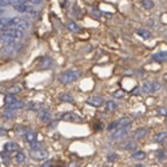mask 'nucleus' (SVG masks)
<instances>
[{
	"mask_svg": "<svg viewBox=\"0 0 167 167\" xmlns=\"http://www.w3.org/2000/svg\"><path fill=\"white\" fill-rule=\"evenodd\" d=\"M79 76H80V72L78 70H68L60 75V82L63 84H70L72 82H75Z\"/></svg>",
	"mask_w": 167,
	"mask_h": 167,
	"instance_id": "obj_1",
	"label": "nucleus"
},
{
	"mask_svg": "<svg viewBox=\"0 0 167 167\" xmlns=\"http://www.w3.org/2000/svg\"><path fill=\"white\" fill-rule=\"evenodd\" d=\"M48 157V152L46 151V150L43 148H36V150H31V158L35 161H43L46 159V158Z\"/></svg>",
	"mask_w": 167,
	"mask_h": 167,
	"instance_id": "obj_2",
	"label": "nucleus"
},
{
	"mask_svg": "<svg viewBox=\"0 0 167 167\" xmlns=\"http://www.w3.org/2000/svg\"><path fill=\"white\" fill-rule=\"evenodd\" d=\"M60 119L64 120V122H74V123H79V122H82V118H80L79 115H76L75 112L62 114V115H60Z\"/></svg>",
	"mask_w": 167,
	"mask_h": 167,
	"instance_id": "obj_3",
	"label": "nucleus"
},
{
	"mask_svg": "<svg viewBox=\"0 0 167 167\" xmlns=\"http://www.w3.org/2000/svg\"><path fill=\"white\" fill-rule=\"evenodd\" d=\"M128 128L130 127H116L115 131H114V134H112V139H115V140L123 139L124 136H127Z\"/></svg>",
	"mask_w": 167,
	"mask_h": 167,
	"instance_id": "obj_4",
	"label": "nucleus"
},
{
	"mask_svg": "<svg viewBox=\"0 0 167 167\" xmlns=\"http://www.w3.org/2000/svg\"><path fill=\"white\" fill-rule=\"evenodd\" d=\"M4 34L10 35L11 38H14V39H22L23 38V30H19V28H16V27L4 30Z\"/></svg>",
	"mask_w": 167,
	"mask_h": 167,
	"instance_id": "obj_5",
	"label": "nucleus"
},
{
	"mask_svg": "<svg viewBox=\"0 0 167 167\" xmlns=\"http://www.w3.org/2000/svg\"><path fill=\"white\" fill-rule=\"evenodd\" d=\"M161 86L158 83H151V82H144L143 86H142V91L144 94H150V92H154V91H158Z\"/></svg>",
	"mask_w": 167,
	"mask_h": 167,
	"instance_id": "obj_6",
	"label": "nucleus"
},
{
	"mask_svg": "<svg viewBox=\"0 0 167 167\" xmlns=\"http://www.w3.org/2000/svg\"><path fill=\"white\" fill-rule=\"evenodd\" d=\"M86 102H87V104L94 106V107H100V106L104 104V99L102 96H90Z\"/></svg>",
	"mask_w": 167,
	"mask_h": 167,
	"instance_id": "obj_7",
	"label": "nucleus"
},
{
	"mask_svg": "<svg viewBox=\"0 0 167 167\" xmlns=\"http://www.w3.org/2000/svg\"><path fill=\"white\" fill-rule=\"evenodd\" d=\"M51 66H52V60L48 56H44V58L39 60V68H42V70H48Z\"/></svg>",
	"mask_w": 167,
	"mask_h": 167,
	"instance_id": "obj_8",
	"label": "nucleus"
},
{
	"mask_svg": "<svg viewBox=\"0 0 167 167\" xmlns=\"http://www.w3.org/2000/svg\"><path fill=\"white\" fill-rule=\"evenodd\" d=\"M152 59L155 60V62H167V51H162V52H157V54L152 55Z\"/></svg>",
	"mask_w": 167,
	"mask_h": 167,
	"instance_id": "obj_9",
	"label": "nucleus"
},
{
	"mask_svg": "<svg viewBox=\"0 0 167 167\" xmlns=\"http://www.w3.org/2000/svg\"><path fill=\"white\" fill-rule=\"evenodd\" d=\"M39 119L42 122H50L51 120V112L48 110H39Z\"/></svg>",
	"mask_w": 167,
	"mask_h": 167,
	"instance_id": "obj_10",
	"label": "nucleus"
},
{
	"mask_svg": "<svg viewBox=\"0 0 167 167\" xmlns=\"http://www.w3.org/2000/svg\"><path fill=\"white\" fill-rule=\"evenodd\" d=\"M4 150H6L7 152H16L19 150V146H18V143H15V142H8V143L4 144Z\"/></svg>",
	"mask_w": 167,
	"mask_h": 167,
	"instance_id": "obj_11",
	"label": "nucleus"
},
{
	"mask_svg": "<svg viewBox=\"0 0 167 167\" xmlns=\"http://www.w3.org/2000/svg\"><path fill=\"white\" fill-rule=\"evenodd\" d=\"M148 134V128H138L135 132H134V138L138 140V139H143V138Z\"/></svg>",
	"mask_w": 167,
	"mask_h": 167,
	"instance_id": "obj_12",
	"label": "nucleus"
},
{
	"mask_svg": "<svg viewBox=\"0 0 167 167\" xmlns=\"http://www.w3.org/2000/svg\"><path fill=\"white\" fill-rule=\"evenodd\" d=\"M132 123V119L131 118H127V116H124V118H122V119L118 120V127H130Z\"/></svg>",
	"mask_w": 167,
	"mask_h": 167,
	"instance_id": "obj_13",
	"label": "nucleus"
},
{
	"mask_svg": "<svg viewBox=\"0 0 167 167\" xmlns=\"http://www.w3.org/2000/svg\"><path fill=\"white\" fill-rule=\"evenodd\" d=\"M166 139H167V131H161L154 136V142H155V143H162V142H165Z\"/></svg>",
	"mask_w": 167,
	"mask_h": 167,
	"instance_id": "obj_14",
	"label": "nucleus"
},
{
	"mask_svg": "<svg viewBox=\"0 0 167 167\" xmlns=\"http://www.w3.org/2000/svg\"><path fill=\"white\" fill-rule=\"evenodd\" d=\"M24 107V103L22 100H16L15 103H11V104H8L7 106V108L8 110H12V111H16V110H22Z\"/></svg>",
	"mask_w": 167,
	"mask_h": 167,
	"instance_id": "obj_15",
	"label": "nucleus"
},
{
	"mask_svg": "<svg viewBox=\"0 0 167 167\" xmlns=\"http://www.w3.org/2000/svg\"><path fill=\"white\" fill-rule=\"evenodd\" d=\"M15 162L18 165H22V163H24L26 162V154H24L23 151H16V154H15Z\"/></svg>",
	"mask_w": 167,
	"mask_h": 167,
	"instance_id": "obj_16",
	"label": "nucleus"
},
{
	"mask_svg": "<svg viewBox=\"0 0 167 167\" xmlns=\"http://www.w3.org/2000/svg\"><path fill=\"white\" fill-rule=\"evenodd\" d=\"M116 108H118V104H116L115 100H110L106 103V111L107 112H114Z\"/></svg>",
	"mask_w": 167,
	"mask_h": 167,
	"instance_id": "obj_17",
	"label": "nucleus"
},
{
	"mask_svg": "<svg viewBox=\"0 0 167 167\" xmlns=\"http://www.w3.org/2000/svg\"><path fill=\"white\" fill-rule=\"evenodd\" d=\"M136 34L139 35V36H142L143 39H150V38L152 36L151 32H150L148 30H146V28H139V30L136 31Z\"/></svg>",
	"mask_w": 167,
	"mask_h": 167,
	"instance_id": "obj_18",
	"label": "nucleus"
},
{
	"mask_svg": "<svg viewBox=\"0 0 167 167\" xmlns=\"http://www.w3.org/2000/svg\"><path fill=\"white\" fill-rule=\"evenodd\" d=\"M36 136H38V134H36L35 131H28V132H26V135H24V138H26V140L28 142V143L35 142L36 140Z\"/></svg>",
	"mask_w": 167,
	"mask_h": 167,
	"instance_id": "obj_19",
	"label": "nucleus"
},
{
	"mask_svg": "<svg viewBox=\"0 0 167 167\" xmlns=\"http://www.w3.org/2000/svg\"><path fill=\"white\" fill-rule=\"evenodd\" d=\"M59 100L63 102V103H74V98H72L70 94H62L59 96Z\"/></svg>",
	"mask_w": 167,
	"mask_h": 167,
	"instance_id": "obj_20",
	"label": "nucleus"
},
{
	"mask_svg": "<svg viewBox=\"0 0 167 167\" xmlns=\"http://www.w3.org/2000/svg\"><path fill=\"white\" fill-rule=\"evenodd\" d=\"M16 100H19L18 98H16V95H14V94H8V95L4 98V102H6V106L11 104V103H15Z\"/></svg>",
	"mask_w": 167,
	"mask_h": 167,
	"instance_id": "obj_21",
	"label": "nucleus"
},
{
	"mask_svg": "<svg viewBox=\"0 0 167 167\" xmlns=\"http://www.w3.org/2000/svg\"><path fill=\"white\" fill-rule=\"evenodd\" d=\"M22 88H23L22 84H15V86H12V87L8 88V94H14V95H16L18 92L22 91Z\"/></svg>",
	"mask_w": 167,
	"mask_h": 167,
	"instance_id": "obj_22",
	"label": "nucleus"
},
{
	"mask_svg": "<svg viewBox=\"0 0 167 167\" xmlns=\"http://www.w3.org/2000/svg\"><path fill=\"white\" fill-rule=\"evenodd\" d=\"M67 28H68V30H70L71 32H79V31H80V27H79L75 22H68V23H67Z\"/></svg>",
	"mask_w": 167,
	"mask_h": 167,
	"instance_id": "obj_23",
	"label": "nucleus"
},
{
	"mask_svg": "<svg viewBox=\"0 0 167 167\" xmlns=\"http://www.w3.org/2000/svg\"><path fill=\"white\" fill-rule=\"evenodd\" d=\"M132 158L135 161H143L146 158V152L144 151H135L132 154Z\"/></svg>",
	"mask_w": 167,
	"mask_h": 167,
	"instance_id": "obj_24",
	"label": "nucleus"
},
{
	"mask_svg": "<svg viewBox=\"0 0 167 167\" xmlns=\"http://www.w3.org/2000/svg\"><path fill=\"white\" fill-rule=\"evenodd\" d=\"M142 4H143V7L146 8V10H152L154 6H155L152 0H143V2H142Z\"/></svg>",
	"mask_w": 167,
	"mask_h": 167,
	"instance_id": "obj_25",
	"label": "nucleus"
},
{
	"mask_svg": "<svg viewBox=\"0 0 167 167\" xmlns=\"http://www.w3.org/2000/svg\"><path fill=\"white\" fill-rule=\"evenodd\" d=\"M3 116H4V118H8V119H11V118H14L15 115H14V112H12V110L6 108V110L3 111Z\"/></svg>",
	"mask_w": 167,
	"mask_h": 167,
	"instance_id": "obj_26",
	"label": "nucleus"
},
{
	"mask_svg": "<svg viewBox=\"0 0 167 167\" xmlns=\"http://www.w3.org/2000/svg\"><path fill=\"white\" fill-rule=\"evenodd\" d=\"M136 147V143H135V142H127V144H124L123 146V148L124 150H134V148H135Z\"/></svg>",
	"mask_w": 167,
	"mask_h": 167,
	"instance_id": "obj_27",
	"label": "nucleus"
},
{
	"mask_svg": "<svg viewBox=\"0 0 167 167\" xmlns=\"http://www.w3.org/2000/svg\"><path fill=\"white\" fill-rule=\"evenodd\" d=\"M27 107L30 110H36V111H39L40 107H42V104H39V103H30Z\"/></svg>",
	"mask_w": 167,
	"mask_h": 167,
	"instance_id": "obj_28",
	"label": "nucleus"
},
{
	"mask_svg": "<svg viewBox=\"0 0 167 167\" xmlns=\"http://www.w3.org/2000/svg\"><path fill=\"white\" fill-rule=\"evenodd\" d=\"M30 147L31 150H36V148H42V143H39V142H32V143H30Z\"/></svg>",
	"mask_w": 167,
	"mask_h": 167,
	"instance_id": "obj_29",
	"label": "nucleus"
},
{
	"mask_svg": "<svg viewBox=\"0 0 167 167\" xmlns=\"http://www.w3.org/2000/svg\"><path fill=\"white\" fill-rule=\"evenodd\" d=\"M10 2V4H22V3H28V0H8Z\"/></svg>",
	"mask_w": 167,
	"mask_h": 167,
	"instance_id": "obj_30",
	"label": "nucleus"
},
{
	"mask_svg": "<svg viewBox=\"0 0 167 167\" xmlns=\"http://www.w3.org/2000/svg\"><path fill=\"white\" fill-rule=\"evenodd\" d=\"M158 114L162 116H167V108L165 107H162V108H158Z\"/></svg>",
	"mask_w": 167,
	"mask_h": 167,
	"instance_id": "obj_31",
	"label": "nucleus"
},
{
	"mask_svg": "<svg viewBox=\"0 0 167 167\" xmlns=\"http://www.w3.org/2000/svg\"><path fill=\"white\" fill-rule=\"evenodd\" d=\"M157 158H158V159H159V161H163L165 158H166V155H165V151H158V152H157Z\"/></svg>",
	"mask_w": 167,
	"mask_h": 167,
	"instance_id": "obj_32",
	"label": "nucleus"
},
{
	"mask_svg": "<svg viewBox=\"0 0 167 167\" xmlns=\"http://www.w3.org/2000/svg\"><path fill=\"white\" fill-rule=\"evenodd\" d=\"M116 127H118V120H116V122H114V123H111V124H110L107 128L110 130V131H112V130H115Z\"/></svg>",
	"mask_w": 167,
	"mask_h": 167,
	"instance_id": "obj_33",
	"label": "nucleus"
},
{
	"mask_svg": "<svg viewBox=\"0 0 167 167\" xmlns=\"http://www.w3.org/2000/svg\"><path fill=\"white\" fill-rule=\"evenodd\" d=\"M116 158H118V155H116V154H110V155L107 157V161H110V162H112V161H115L116 159Z\"/></svg>",
	"mask_w": 167,
	"mask_h": 167,
	"instance_id": "obj_34",
	"label": "nucleus"
},
{
	"mask_svg": "<svg viewBox=\"0 0 167 167\" xmlns=\"http://www.w3.org/2000/svg\"><path fill=\"white\" fill-rule=\"evenodd\" d=\"M124 94H123V91H116V92H114V98H122Z\"/></svg>",
	"mask_w": 167,
	"mask_h": 167,
	"instance_id": "obj_35",
	"label": "nucleus"
},
{
	"mask_svg": "<svg viewBox=\"0 0 167 167\" xmlns=\"http://www.w3.org/2000/svg\"><path fill=\"white\" fill-rule=\"evenodd\" d=\"M43 167H50V166H52V161H47V162H43V165H42Z\"/></svg>",
	"mask_w": 167,
	"mask_h": 167,
	"instance_id": "obj_36",
	"label": "nucleus"
},
{
	"mask_svg": "<svg viewBox=\"0 0 167 167\" xmlns=\"http://www.w3.org/2000/svg\"><path fill=\"white\" fill-rule=\"evenodd\" d=\"M100 14V11H92V16H94V18H99V15Z\"/></svg>",
	"mask_w": 167,
	"mask_h": 167,
	"instance_id": "obj_37",
	"label": "nucleus"
},
{
	"mask_svg": "<svg viewBox=\"0 0 167 167\" xmlns=\"http://www.w3.org/2000/svg\"><path fill=\"white\" fill-rule=\"evenodd\" d=\"M6 0H0V8H3V7H6Z\"/></svg>",
	"mask_w": 167,
	"mask_h": 167,
	"instance_id": "obj_38",
	"label": "nucleus"
}]
</instances>
